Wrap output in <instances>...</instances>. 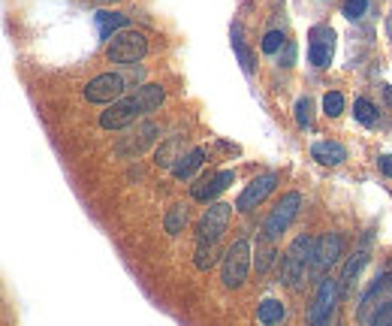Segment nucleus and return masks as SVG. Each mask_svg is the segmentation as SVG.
<instances>
[{
    "instance_id": "f257e3e1",
    "label": "nucleus",
    "mask_w": 392,
    "mask_h": 326,
    "mask_svg": "<svg viewBox=\"0 0 392 326\" xmlns=\"http://www.w3.org/2000/svg\"><path fill=\"white\" fill-rule=\"evenodd\" d=\"M163 97H166V91H163L160 85H142L136 94L130 97H121L118 103H112L109 112H103L100 115V127L103 130H121L127 127V124H133L139 115H148V112H154Z\"/></svg>"
},
{
    "instance_id": "f03ea898",
    "label": "nucleus",
    "mask_w": 392,
    "mask_h": 326,
    "mask_svg": "<svg viewBox=\"0 0 392 326\" xmlns=\"http://www.w3.org/2000/svg\"><path fill=\"white\" fill-rule=\"evenodd\" d=\"M314 251H317V239L314 236H299V239L287 248L284 263H281V281L287 287H299V281L311 272V263H314Z\"/></svg>"
},
{
    "instance_id": "7ed1b4c3",
    "label": "nucleus",
    "mask_w": 392,
    "mask_h": 326,
    "mask_svg": "<svg viewBox=\"0 0 392 326\" xmlns=\"http://www.w3.org/2000/svg\"><path fill=\"white\" fill-rule=\"evenodd\" d=\"M148 52V40L145 33L139 31H121L112 36V43L106 48V58L112 61V64H124V67H133L136 61H142Z\"/></svg>"
},
{
    "instance_id": "20e7f679",
    "label": "nucleus",
    "mask_w": 392,
    "mask_h": 326,
    "mask_svg": "<svg viewBox=\"0 0 392 326\" xmlns=\"http://www.w3.org/2000/svg\"><path fill=\"white\" fill-rule=\"evenodd\" d=\"M248 269H250V242L248 239H238L226 248L223 254V284L226 287H242L248 278Z\"/></svg>"
},
{
    "instance_id": "39448f33",
    "label": "nucleus",
    "mask_w": 392,
    "mask_h": 326,
    "mask_svg": "<svg viewBox=\"0 0 392 326\" xmlns=\"http://www.w3.org/2000/svg\"><path fill=\"white\" fill-rule=\"evenodd\" d=\"M230 215H233V206H226V203H214V206H208L206 211H202V218L196 224L199 245H218V239L226 233Z\"/></svg>"
},
{
    "instance_id": "423d86ee",
    "label": "nucleus",
    "mask_w": 392,
    "mask_h": 326,
    "mask_svg": "<svg viewBox=\"0 0 392 326\" xmlns=\"http://www.w3.org/2000/svg\"><path fill=\"white\" fill-rule=\"evenodd\" d=\"M299 206H302V194L290 191V194L281 196V203H277V206L272 209V215L265 218V224H263V236H265V242H275L277 236H281V233L290 227V221H293V218L299 215Z\"/></svg>"
},
{
    "instance_id": "0eeeda50",
    "label": "nucleus",
    "mask_w": 392,
    "mask_h": 326,
    "mask_svg": "<svg viewBox=\"0 0 392 326\" xmlns=\"http://www.w3.org/2000/svg\"><path fill=\"white\" fill-rule=\"evenodd\" d=\"M341 296V284L335 278H320V287H317V296L308 308V323L311 326H329V317L335 315V303Z\"/></svg>"
},
{
    "instance_id": "6e6552de",
    "label": "nucleus",
    "mask_w": 392,
    "mask_h": 326,
    "mask_svg": "<svg viewBox=\"0 0 392 326\" xmlns=\"http://www.w3.org/2000/svg\"><path fill=\"white\" fill-rule=\"evenodd\" d=\"M127 91V85L118 73H100L85 85V100L88 103H118Z\"/></svg>"
},
{
    "instance_id": "1a4fd4ad",
    "label": "nucleus",
    "mask_w": 392,
    "mask_h": 326,
    "mask_svg": "<svg viewBox=\"0 0 392 326\" xmlns=\"http://www.w3.org/2000/svg\"><path fill=\"white\" fill-rule=\"evenodd\" d=\"M277 182H281V175H277V172H265V175H260V179H254L242 194H238L235 209H238V211H250V209H257V206L263 203V199L277 187Z\"/></svg>"
},
{
    "instance_id": "9d476101",
    "label": "nucleus",
    "mask_w": 392,
    "mask_h": 326,
    "mask_svg": "<svg viewBox=\"0 0 392 326\" xmlns=\"http://www.w3.org/2000/svg\"><path fill=\"white\" fill-rule=\"evenodd\" d=\"M308 61L314 67H329V61H332V48H335V31L326 28V24H317V28H311L308 33Z\"/></svg>"
},
{
    "instance_id": "9b49d317",
    "label": "nucleus",
    "mask_w": 392,
    "mask_h": 326,
    "mask_svg": "<svg viewBox=\"0 0 392 326\" xmlns=\"http://www.w3.org/2000/svg\"><path fill=\"white\" fill-rule=\"evenodd\" d=\"M341 248H344V239L338 233H329L323 239H317V251H314V263H311V275H323L326 269H332L338 257H341Z\"/></svg>"
},
{
    "instance_id": "f8f14e48",
    "label": "nucleus",
    "mask_w": 392,
    "mask_h": 326,
    "mask_svg": "<svg viewBox=\"0 0 392 326\" xmlns=\"http://www.w3.org/2000/svg\"><path fill=\"white\" fill-rule=\"evenodd\" d=\"M233 179H235L233 169H221V172H214V175H202V179L191 187V196L196 199V203H208V199L223 194L226 187L233 184Z\"/></svg>"
},
{
    "instance_id": "ddd939ff",
    "label": "nucleus",
    "mask_w": 392,
    "mask_h": 326,
    "mask_svg": "<svg viewBox=\"0 0 392 326\" xmlns=\"http://www.w3.org/2000/svg\"><path fill=\"white\" fill-rule=\"evenodd\" d=\"M154 136H157V124H142V127H139V133L133 136L130 142H118V154H121V157L142 154L145 148L154 142Z\"/></svg>"
},
{
    "instance_id": "4468645a",
    "label": "nucleus",
    "mask_w": 392,
    "mask_h": 326,
    "mask_svg": "<svg viewBox=\"0 0 392 326\" xmlns=\"http://www.w3.org/2000/svg\"><path fill=\"white\" fill-rule=\"evenodd\" d=\"M181 152H184V136H172V140H166L157 148L154 163L160 169H175V167H179V160L184 157Z\"/></svg>"
},
{
    "instance_id": "2eb2a0df",
    "label": "nucleus",
    "mask_w": 392,
    "mask_h": 326,
    "mask_svg": "<svg viewBox=\"0 0 392 326\" xmlns=\"http://www.w3.org/2000/svg\"><path fill=\"white\" fill-rule=\"evenodd\" d=\"M311 154L317 163H323V167H338V163L347 160V148L341 142H314Z\"/></svg>"
},
{
    "instance_id": "dca6fc26",
    "label": "nucleus",
    "mask_w": 392,
    "mask_h": 326,
    "mask_svg": "<svg viewBox=\"0 0 392 326\" xmlns=\"http://www.w3.org/2000/svg\"><path fill=\"white\" fill-rule=\"evenodd\" d=\"M97 31L103 40H112L115 33H121V28H127V16H121V12H97Z\"/></svg>"
},
{
    "instance_id": "f3484780",
    "label": "nucleus",
    "mask_w": 392,
    "mask_h": 326,
    "mask_svg": "<svg viewBox=\"0 0 392 326\" xmlns=\"http://www.w3.org/2000/svg\"><path fill=\"white\" fill-rule=\"evenodd\" d=\"M202 163H206V148H191V152H187V154L179 160V167L172 169V175H175L179 182H187V179H191V175L202 167Z\"/></svg>"
},
{
    "instance_id": "a211bd4d",
    "label": "nucleus",
    "mask_w": 392,
    "mask_h": 326,
    "mask_svg": "<svg viewBox=\"0 0 392 326\" xmlns=\"http://www.w3.org/2000/svg\"><path fill=\"white\" fill-rule=\"evenodd\" d=\"M284 317H287V308L281 299H263L257 308V320L263 326H277V323H284Z\"/></svg>"
},
{
    "instance_id": "6ab92c4d",
    "label": "nucleus",
    "mask_w": 392,
    "mask_h": 326,
    "mask_svg": "<svg viewBox=\"0 0 392 326\" xmlns=\"http://www.w3.org/2000/svg\"><path fill=\"white\" fill-rule=\"evenodd\" d=\"M365 263H369V242H365L359 251H356V254H353L350 260H347V266H344V275H341V293H347L350 290V284H353V278H356V275H359V269L365 266Z\"/></svg>"
},
{
    "instance_id": "aec40b11",
    "label": "nucleus",
    "mask_w": 392,
    "mask_h": 326,
    "mask_svg": "<svg viewBox=\"0 0 392 326\" xmlns=\"http://www.w3.org/2000/svg\"><path fill=\"white\" fill-rule=\"evenodd\" d=\"M184 224H187V209L184 206H172V211L166 215V221H163V227H166V233H181L184 230Z\"/></svg>"
},
{
    "instance_id": "412c9836",
    "label": "nucleus",
    "mask_w": 392,
    "mask_h": 326,
    "mask_svg": "<svg viewBox=\"0 0 392 326\" xmlns=\"http://www.w3.org/2000/svg\"><path fill=\"white\" fill-rule=\"evenodd\" d=\"M353 115H356V121H362V124H374L377 109H374L371 100L359 97V100H353Z\"/></svg>"
},
{
    "instance_id": "4be33fe9",
    "label": "nucleus",
    "mask_w": 392,
    "mask_h": 326,
    "mask_svg": "<svg viewBox=\"0 0 392 326\" xmlns=\"http://www.w3.org/2000/svg\"><path fill=\"white\" fill-rule=\"evenodd\" d=\"M323 112L329 118H338L341 112H344V97H341L338 91H329L326 97H323Z\"/></svg>"
},
{
    "instance_id": "5701e85b",
    "label": "nucleus",
    "mask_w": 392,
    "mask_h": 326,
    "mask_svg": "<svg viewBox=\"0 0 392 326\" xmlns=\"http://www.w3.org/2000/svg\"><path fill=\"white\" fill-rule=\"evenodd\" d=\"M287 43V36L281 31H269L263 36V52L265 55H275V52H281V46Z\"/></svg>"
},
{
    "instance_id": "b1692460",
    "label": "nucleus",
    "mask_w": 392,
    "mask_h": 326,
    "mask_svg": "<svg viewBox=\"0 0 392 326\" xmlns=\"http://www.w3.org/2000/svg\"><path fill=\"white\" fill-rule=\"evenodd\" d=\"M369 326H392V299H386L383 305L374 308V315H371V323H369Z\"/></svg>"
},
{
    "instance_id": "393cba45",
    "label": "nucleus",
    "mask_w": 392,
    "mask_h": 326,
    "mask_svg": "<svg viewBox=\"0 0 392 326\" xmlns=\"http://www.w3.org/2000/svg\"><path fill=\"white\" fill-rule=\"evenodd\" d=\"M369 12V0H344V16L350 21H359Z\"/></svg>"
},
{
    "instance_id": "a878e982",
    "label": "nucleus",
    "mask_w": 392,
    "mask_h": 326,
    "mask_svg": "<svg viewBox=\"0 0 392 326\" xmlns=\"http://www.w3.org/2000/svg\"><path fill=\"white\" fill-rule=\"evenodd\" d=\"M233 48H235V58H238V64H242V70L250 76V73H254V55L242 46V40H233Z\"/></svg>"
},
{
    "instance_id": "bb28decb",
    "label": "nucleus",
    "mask_w": 392,
    "mask_h": 326,
    "mask_svg": "<svg viewBox=\"0 0 392 326\" xmlns=\"http://www.w3.org/2000/svg\"><path fill=\"white\" fill-rule=\"evenodd\" d=\"M214 254H218V248H214V245H199L196 248V269L206 272L214 263Z\"/></svg>"
},
{
    "instance_id": "cd10ccee",
    "label": "nucleus",
    "mask_w": 392,
    "mask_h": 326,
    "mask_svg": "<svg viewBox=\"0 0 392 326\" xmlns=\"http://www.w3.org/2000/svg\"><path fill=\"white\" fill-rule=\"evenodd\" d=\"M296 121L302 124V127H311V103L308 100H299L296 103Z\"/></svg>"
},
{
    "instance_id": "c85d7f7f",
    "label": "nucleus",
    "mask_w": 392,
    "mask_h": 326,
    "mask_svg": "<svg viewBox=\"0 0 392 326\" xmlns=\"http://www.w3.org/2000/svg\"><path fill=\"white\" fill-rule=\"evenodd\" d=\"M272 260H275V251H263V254H257V272H265V269H269Z\"/></svg>"
},
{
    "instance_id": "c756f323",
    "label": "nucleus",
    "mask_w": 392,
    "mask_h": 326,
    "mask_svg": "<svg viewBox=\"0 0 392 326\" xmlns=\"http://www.w3.org/2000/svg\"><path fill=\"white\" fill-rule=\"evenodd\" d=\"M381 172L386 175V179H392V154H383V157H381Z\"/></svg>"
},
{
    "instance_id": "7c9ffc66",
    "label": "nucleus",
    "mask_w": 392,
    "mask_h": 326,
    "mask_svg": "<svg viewBox=\"0 0 392 326\" xmlns=\"http://www.w3.org/2000/svg\"><path fill=\"white\" fill-rule=\"evenodd\" d=\"M386 100H389V103H392V88H386Z\"/></svg>"
},
{
    "instance_id": "2f4dec72",
    "label": "nucleus",
    "mask_w": 392,
    "mask_h": 326,
    "mask_svg": "<svg viewBox=\"0 0 392 326\" xmlns=\"http://www.w3.org/2000/svg\"><path fill=\"white\" fill-rule=\"evenodd\" d=\"M97 4H115V0H97Z\"/></svg>"
}]
</instances>
